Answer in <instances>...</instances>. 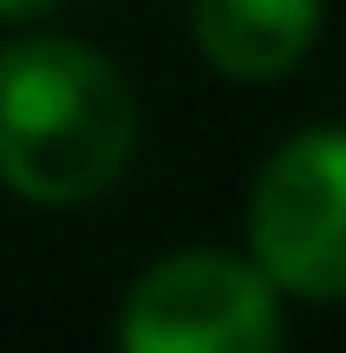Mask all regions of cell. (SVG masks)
Instances as JSON below:
<instances>
[{
    "label": "cell",
    "instance_id": "obj_1",
    "mask_svg": "<svg viewBox=\"0 0 346 353\" xmlns=\"http://www.w3.org/2000/svg\"><path fill=\"white\" fill-rule=\"evenodd\" d=\"M138 151V92L105 52L59 33L0 46V183L33 210L105 196Z\"/></svg>",
    "mask_w": 346,
    "mask_h": 353
},
{
    "label": "cell",
    "instance_id": "obj_2",
    "mask_svg": "<svg viewBox=\"0 0 346 353\" xmlns=\"http://www.w3.org/2000/svg\"><path fill=\"white\" fill-rule=\"evenodd\" d=\"M281 288L255 255L177 249L125 288L118 347L125 353H268L281 347Z\"/></svg>",
    "mask_w": 346,
    "mask_h": 353
},
{
    "label": "cell",
    "instance_id": "obj_3",
    "mask_svg": "<svg viewBox=\"0 0 346 353\" xmlns=\"http://www.w3.org/2000/svg\"><path fill=\"white\" fill-rule=\"evenodd\" d=\"M248 249L294 301H346V125H307L255 170Z\"/></svg>",
    "mask_w": 346,
    "mask_h": 353
},
{
    "label": "cell",
    "instance_id": "obj_4",
    "mask_svg": "<svg viewBox=\"0 0 346 353\" xmlns=\"http://www.w3.org/2000/svg\"><path fill=\"white\" fill-rule=\"evenodd\" d=\"M327 0H190V39L222 79L274 85L314 52Z\"/></svg>",
    "mask_w": 346,
    "mask_h": 353
},
{
    "label": "cell",
    "instance_id": "obj_5",
    "mask_svg": "<svg viewBox=\"0 0 346 353\" xmlns=\"http://www.w3.org/2000/svg\"><path fill=\"white\" fill-rule=\"evenodd\" d=\"M52 7H59V0H0V20H13V26H26V20H46Z\"/></svg>",
    "mask_w": 346,
    "mask_h": 353
}]
</instances>
